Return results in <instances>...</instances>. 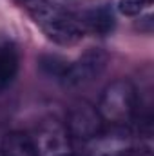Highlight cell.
Segmentation results:
<instances>
[{
	"mask_svg": "<svg viewBox=\"0 0 154 156\" xmlns=\"http://www.w3.org/2000/svg\"><path fill=\"white\" fill-rule=\"evenodd\" d=\"M120 156H149V154H145V153H123V154H120Z\"/></svg>",
	"mask_w": 154,
	"mask_h": 156,
	"instance_id": "obj_10",
	"label": "cell"
},
{
	"mask_svg": "<svg viewBox=\"0 0 154 156\" xmlns=\"http://www.w3.org/2000/svg\"><path fill=\"white\" fill-rule=\"evenodd\" d=\"M40 156H62L69 151V131L56 120H47L40 123L35 136H29Z\"/></svg>",
	"mask_w": 154,
	"mask_h": 156,
	"instance_id": "obj_3",
	"label": "cell"
},
{
	"mask_svg": "<svg viewBox=\"0 0 154 156\" xmlns=\"http://www.w3.org/2000/svg\"><path fill=\"white\" fill-rule=\"evenodd\" d=\"M105 64H107L105 53H102L100 49H91L76 64L67 66L60 78H64L65 85L69 87H80V85L93 82L96 76H100L102 71L105 69Z\"/></svg>",
	"mask_w": 154,
	"mask_h": 156,
	"instance_id": "obj_4",
	"label": "cell"
},
{
	"mask_svg": "<svg viewBox=\"0 0 154 156\" xmlns=\"http://www.w3.org/2000/svg\"><path fill=\"white\" fill-rule=\"evenodd\" d=\"M76 13L85 33L93 31L96 35H107L114 27V15L107 4H94L80 9Z\"/></svg>",
	"mask_w": 154,
	"mask_h": 156,
	"instance_id": "obj_6",
	"label": "cell"
},
{
	"mask_svg": "<svg viewBox=\"0 0 154 156\" xmlns=\"http://www.w3.org/2000/svg\"><path fill=\"white\" fill-rule=\"evenodd\" d=\"M45 37L60 45H73L85 35L78 13L54 0H18Z\"/></svg>",
	"mask_w": 154,
	"mask_h": 156,
	"instance_id": "obj_1",
	"label": "cell"
},
{
	"mask_svg": "<svg viewBox=\"0 0 154 156\" xmlns=\"http://www.w3.org/2000/svg\"><path fill=\"white\" fill-rule=\"evenodd\" d=\"M102 122L113 127H125L138 111V94L129 80H114L109 83L96 107Z\"/></svg>",
	"mask_w": 154,
	"mask_h": 156,
	"instance_id": "obj_2",
	"label": "cell"
},
{
	"mask_svg": "<svg viewBox=\"0 0 154 156\" xmlns=\"http://www.w3.org/2000/svg\"><path fill=\"white\" fill-rule=\"evenodd\" d=\"M62 156H76V154H71V153H67V154H62Z\"/></svg>",
	"mask_w": 154,
	"mask_h": 156,
	"instance_id": "obj_11",
	"label": "cell"
},
{
	"mask_svg": "<svg viewBox=\"0 0 154 156\" xmlns=\"http://www.w3.org/2000/svg\"><path fill=\"white\" fill-rule=\"evenodd\" d=\"M18 73V53L13 45H0V93L11 85Z\"/></svg>",
	"mask_w": 154,
	"mask_h": 156,
	"instance_id": "obj_7",
	"label": "cell"
},
{
	"mask_svg": "<svg viewBox=\"0 0 154 156\" xmlns=\"http://www.w3.org/2000/svg\"><path fill=\"white\" fill-rule=\"evenodd\" d=\"M4 156H40L31 138L22 133H11L2 142Z\"/></svg>",
	"mask_w": 154,
	"mask_h": 156,
	"instance_id": "obj_8",
	"label": "cell"
},
{
	"mask_svg": "<svg viewBox=\"0 0 154 156\" xmlns=\"http://www.w3.org/2000/svg\"><path fill=\"white\" fill-rule=\"evenodd\" d=\"M67 131L75 138L93 140L102 133V118L98 111L89 104L75 105L67 116Z\"/></svg>",
	"mask_w": 154,
	"mask_h": 156,
	"instance_id": "obj_5",
	"label": "cell"
},
{
	"mask_svg": "<svg viewBox=\"0 0 154 156\" xmlns=\"http://www.w3.org/2000/svg\"><path fill=\"white\" fill-rule=\"evenodd\" d=\"M149 0H118V11L125 16H136L140 15Z\"/></svg>",
	"mask_w": 154,
	"mask_h": 156,
	"instance_id": "obj_9",
	"label": "cell"
}]
</instances>
